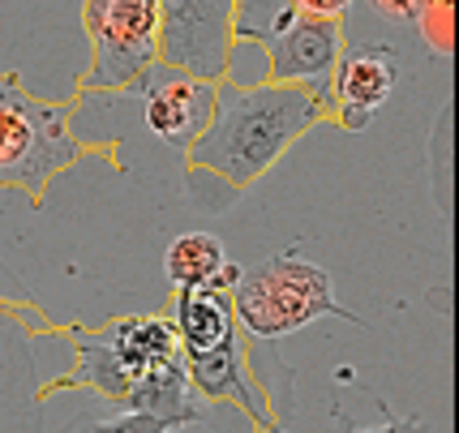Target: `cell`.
<instances>
[{
  "label": "cell",
  "instance_id": "obj_1",
  "mask_svg": "<svg viewBox=\"0 0 459 433\" xmlns=\"http://www.w3.org/2000/svg\"><path fill=\"white\" fill-rule=\"evenodd\" d=\"M326 125V103L288 82H215V108L185 151V185L202 211H228L309 129Z\"/></svg>",
  "mask_w": 459,
  "mask_h": 433
},
{
  "label": "cell",
  "instance_id": "obj_2",
  "mask_svg": "<svg viewBox=\"0 0 459 433\" xmlns=\"http://www.w3.org/2000/svg\"><path fill=\"white\" fill-rule=\"evenodd\" d=\"M82 91L74 99H39L26 91L22 74H0V189L22 194L30 206H43L60 172L91 155L117 159V142H82L74 134V112L82 108Z\"/></svg>",
  "mask_w": 459,
  "mask_h": 433
},
{
  "label": "cell",
  "instance_id": "obj_3",
  "mask_svg": "<svg viewBox=\"0 0 459 433\" xmlns=\"http://www.w3.org/2000/svg\"><path fill=\"white\" fill-rule=\"evenodd\" d=\"M232 300V317H237L240 335L258 339V343H275L305 331L318 317H343L352 326H365L352 309H343L335 300V283L318 262H305L292 249L266 257L258 266H240L237 283L228 288Z\"/></svg>",
  "mask_w": 459,
  "mask_h": 433
},
{
  "label": "cell",
  "instance_id": "obj_4",
  "mask_svg": "<svg viewBox=\"0 0 459 433\" xmlns=\"http://www.w3.org/2000/svg\"><path fill=\"white\" fill-rule=\"evenodd\" d=\"M232 43H254L266 56V78L305 86L331 112V78L343 56V22L314 18L292 0H237Z\"/></svg>",
  "mask_w": 459,
  "mask_h": 433
},
{
  "label": "cell",
  "instance_id": "obj_5",
  "mask_svg": "<svg viewBox=\"0 0 459 433\" xmlns=\"http://www.w3.org/2000/svg\"><path fill=\"white\" fill-rule=\"evenodd\" d=\"M82 26L91 39V69L78 78L82 95H129L155 65V0H86Z\"/></svg>",
  "mask_w": 459,
  "mask_h": 433
},
{
  "label": "cell",
  "instance_id": "obj_6",
  "mask_svg": "<svg viewBox=\"0 0 459 433\" xmlns=\"http://www.w3.org/2000/svg\"><path fill=\"white\" fill-rule=\"evenodd\" d=\"M232 9L237 0H155V60L220 82L232 56Z\"/></svg>",
  "mask_w": 459,
  "mask_h": 433
},
{
  "label": "cell",
  "instance_id": "obj_7",
  "mask_svg": "<svg viewBox=\"0 0 459 433\" xmlns=\"http://www.w3.org/2000/svg\"><path fill=\"white\" fill-rule=\"evenodd\" d=\"M129 95L142 99V120L146 129L172 146V151H189L194 138L206 129L211 120V108H215V82L194 78V74H180V69H168V65H151L134 86Z\"/></svg>",
  "mask_w": 459,
  "mask_h": 433
},
{
  "label": "cell",
  "instance_id": "obj_8",
  "mask_svg": "<svg viewBox=\"0 0 459 433\" xmlns=\"http://www.w3.org/2000/svg\"><path fill=\"white\" fill-rule=\"evenodd\" d=\"M400 74V48H391V43H343V56L335 65V78H331L326 125H340L348 134H365L374 112L395 95Z\"/></svg>",
  "mask_w": 459,
  "mask_h": 433
},
{
  "label": "cell",
  "instance_id": "obj_9",
  "mask_svg": "<svg viewBox=\"0 0 459 433\" xmlns=\"http://www.w3.org/2000/svg\"><path fill=\"white\" fill-rule=\"evenodd\" d=\"M172 326H177L180 356L211 352L240 331L232 317V300L220 288H177L172 292Z\"/></svg>",
  "mask_w": 459,
  "mask_h": 433
},
{
  "label": "cell",
  "instance_id": "obj_10",
  "mask_svg": "<svg viewBox=\"0 0 459 433\" xmlns=\"http://www.w3.org/2000/svg\"><path fill=\"white\" fill-rule=\"evenodd\" d=\"M163 275L172 283V292L177 288H220V292H228L237 283L240 266L228 262V249H223L220 237L185 232L163 249Z\"/></svg>",
  "mask_w": 459,
  "mask_h": 433
},
{
  "label": "cell",
  "instance_id": "obj_11",
  "mask_svg": "<svg viewBox=\"0 0 459 433\" xmlns=\"http://www.w3.org/2000/svg\"><path fill=\"white\" fill-rule=\"evenodd\" d=\"M91 412L78 420L74 433H172L177 425L160 412H142V408H117L108 399H95L91 394Z\"/></svg>",
  "mask_w": 459,
  "mask_h": 433
},
{
  "label": "cell",
  "instance_id": "obj_12",
  "mask_svg": "<svg viewBox=\"0 0 459 433\" xmlns=\"http://www.w3.org/2000/svg\"><path fill=\"white\" fill-rule=\"evenodd\" d=\"M412 26L420 30V39L434 56H455V0H420Z\"/></svg>",
  "mask_w": 459,
  "mask_h": 433
},
{
  "label": "cell",
  "instance_id": "obj_13",
  "mask_svg": "<svg viewBox=\"0 0 459 433\" xmlns=\"http://www.w3.org/2000/svg\"><path fill=\"white\" fill-rule=\"evenodd\" d=\"M374 408H378V420H374V425H352V433H429L420 420H412V416H395L378 394H374Z\"/></svg>",
  "mask_w": 459,
  "mask_h": 433
},
{
  "label": "cell",
  "instance_id": "obj_14",
  "mask_svg": "<svg viewBox=\"0 0 459 433\" xmlns=\"http://www.w3.org/2000/svg\"><path fill=\"white\" fill-rule=\"evenodd\" d=\"M382 22H395V26H412L417 22V9L420 0H365Z\"/></svg>",
  "mask_w": 459,
  "mask_h": 433
},
{
  "label": "cell",
  "instance_id": "obj_15",
  "mask_svg": "<svg viewBox=\"0 0 459 433\" xmlns=\"http://www.w3.org/2000/svg\"><path fill=\"white\" fill-rule=\"evenodd\" d=\"M292 4L305 9V13H314V18H335V22H343L348 9H352V0H292Z\"/></svg>",
  "mask_w": 459,
  "mask_h": 433
}]
</instances>
